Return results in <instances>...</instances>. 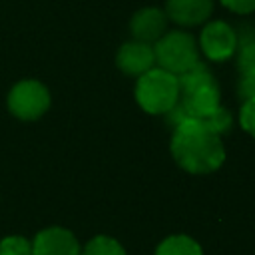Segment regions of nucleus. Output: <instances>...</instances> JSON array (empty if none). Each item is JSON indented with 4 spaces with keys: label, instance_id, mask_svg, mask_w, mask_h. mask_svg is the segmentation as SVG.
<instances>
[{
    "label": "nucleus",
    "instance_id": "2eb2a0df",
    "mask_svg": "<svg viewBox=\"0 0 255 255\" xmlns=\"http://www.w3.org/2000/svg\"><path fill=\"white\" fill-rule=\"evenodd\" d=\"M239 124L241 128L255 137V100H247L243 102L241 106V112H239Z\"/></svg>",
    "mask_w": 255,
    "mask_h": 255
},
{
    "label": "nucleus",
    "instance_id": "1a4fd4ad",
    "mask_svg": "<svg viewBox=\"0 0 255 255\" xmlns=\"http://www.w3.org/2000/svg\"><path fill=\"white\" fill-rule=\"evenodd\" d=\"M213 0H165V14L179 26H199L209 20Z\"/></svg>",
    "mask_w": 255,
    "mask_h": 255
},
{
    "label": "nucleus",
    "instance_id": "4468645a",
    "mask_svg": "<svg viewBox=\"0 0 255 255\" xmlns=\"http://www.w3.org/2000/svg\"><path fill=\"white\" fill-rule=\"evenodd\" d=\"M239 84H237V94L241 102L255 100V70L239 72Z\"/></svg>",
    "mask_w": 255,
    "mask_h": 255
},
{
    "label": "nucleus",
    "instance_id": "9b49d317",
    "mask_svg": "<svg viewBox=\"0 0 255 255\" xmlns=\"http://www.w3.org/2000/svg\"><path fill=\"white\" fill-rule=\"evenodd\" d=\"M155 255H203V251H201V245L193 237L179 233V235L165 237L157 245Z\"/></svg>",
    "mask_w": 255,
    "mask_h": 255
},
{
    "label": "nucleus",
    "instance_id": "f8f14e48",
    "mask_svg": "<svg viewBox=\"0 0 255 255\" xmlns=\"http://www.w3.org/2000/svg\"><path fill=\"white\" fill-rule=\"evenodd\" d=\"M82 255H128L124 245L108 235H96L86 243Z\"/></svg>",
    "mask_w": 255,
    "mask_h": 255
},
{
    "label": "nucleus",
    "instance_id": "f257e3e1",
    "mask_svg": "<svg viewBox=\"0 0 255 255\" xmlns=\"http://www.w3.org/2000/svg\"><path fill=\"white\" fill-rule=\"evenodd\" d=\"M169 147L175 163L187 173L205 175L219 169L225 161L221 135L199 120H185L177 124L173 128Z\"/></svg>",
    "mask_w": 255,
    "mask_h": 255
},
{
    "label": "nucleus",
    "instance_id": "dca6fc26",
    "mask_svg": "<svg viewBox=\"0 0 255 255\" xmlns=\"http://www.w3.org/2000/svg\"><path fill=\"white\" fill-rule=\"evenodd\" d=\"M221 4L235 14H251L255 12V0H221Z\"/></svg>",
    "mask_w": 255,
    "mask_h": 255
},
{
    "label": "nucleus",
    "instance_id": "ddd939ff",
    "mask_svg": "<svg viewBox=\"0 0 255 255\" xmlns=\"http://www.w3.org/2000/svg\"><path fill=\"white\" fill-rule=\"evenodd\" d=\"M0 255H32V241L22 235H8L0 241Z\"/></svg>",
    "mask_w": 255,
    "mask_h": 255
},
{
    "label": "nucleus",
    "instance_id": "20e7f679",
    "mask_svg": "<svg viewBox=\"0 0 255 255\" xmlns=\"http://www.w3.org/2000/svg\"><path fill=\"white\" fill-rule=\"evenodd\" d=\"M50 92L38 80H20L8 92V110L12 116L24 122H34L42 118L50 108Z\"/></svg>",
    "mask_w": 255,
    "mask_h": 255
},
{
    "label": "nucleus",
    "instance_id": "6e6552de",
    "mask_svg": "<svg viewBox=\"0 0 255 255\" xmlns=\"http://www.w3.org/2000/svg\"><path fill=\"white\" fill-rule=\"evenodd\" d=\"M167 14L159 8H141L137 10L129 20V32L133 40L155 44L165 32H167Z\"/></svg>",
    "mask_w": 255,
    "mask_h": 255
},
{
    "label": "nucleus",
    "instance_id": "9d476101",
    "mask_svg": "<svg viewBox=\"0 0 255 255\" xmlns=\"http://www.w3.org/2000/svg\"><path fill=\"white\" fill-rule=\"evenodd\" d=\"M235 60L239 72L255 70V28L253 26H241L237 34V48H235Z\"/></svg>",
    "mask_w": 255,
    "mask_h": 255
},
{
    "label": "nucleus",
    "instance_id": "423d86ee",
    "mask_svg": "<svg viewBox=\"0 0 255 255\" xmlns=\"http://www.w3.org/2000/svg\"><path fill=\"white\" fill-rule=\"evenodd\" d=\"M32 255H82V247L70 229L46 227L34 237Z\"/></svg>",
    "mask_w": 255,
    "mask_h": 255
},
{
    "label": "nucleus",
    "instance_id": "0eeeda50",
    "mask_svg": "<svg viewBox=\"0 0 255 255\" xmlns=\"http://www.w3.org/2000/svg\"><path fill=\"white\" fill-rule=\"evenodd\" d=\"M116 66L128 74V76H135L139 78L141 74H145L147 70H151L155 66V52L151 44L139 42V40H131L126 42L116 56Z\"/></svg>",
    "mask_w": 255,
    "mask_h": 255
},
{
    "label": "nucleus",
    "instance_id": "7ed1b4c3",
    "mask_svg": "<svg viewBox=\"0 0 255 255\" xmlns=\"http://www.w3.org/2000/svg\"><path fill=\"white\" fill-rule=\"evenodd\" d=\"M155 64L175 76L183 74L191 66L199 62V48L195 38L183 30H169L165 32L155 44Z\"/></svg>",
    "mask_w": 255,
    "mask_h": 255
},
{
    "label": "nucleus",
    "instance_id": "39448f33",
    "mask_svg": "<svg viewBox=\"0 0 255 255\" xmlns=\"http://www.w3.org/2000/svg\"><path fill=\"white\" fill-rule=\"evenodd\" d=\"M199 48L211 62H225L235 54L237 32L223 20L207 22L199 34Z\"/></svg>",
    "mask_w": 255,
    "mask_h": 255
},
{
    "label": "nucleus",
    "instance_id": "f03ea898",
    "mask_svg": "<svg viewBox=\"0 0 255 255\" xmlns=\"http://www.w3.org/2000/svg\"><path fill=\"white\" fill-rule=\"evenodd\" d=\"M135 100L143 112L153 116H165L179 100L177 76L159 66H153L137 78Z\"/></svg>",
    "mask_w": 255,
    "mask_h": 255
}]
</instances>
